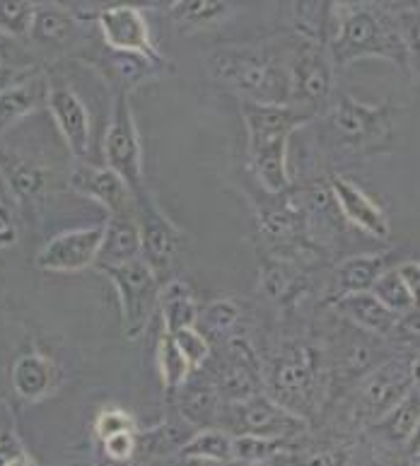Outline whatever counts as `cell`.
<instances>
[{"label": "cell", "mask_w": 420, "mask_h": 466, "mask_svg": "<svg viewBox=\"0 0 420 466\" xmlns=\"http://www.w3.org/2000/svg\"><path fill=\"white\" fill-rule=\"evenodd\" d=\"M290 36L225 44L205 56V73L239 102L287 105L290 99Z\"/></svg>", "instance_id": "6da1fadb"}, {"label": "cell", "mask_w": 420, "mask_h": 466, "mask_svg": "<svg viewBox=\"0 0 420 466\" xmlns=\"http://www.w3.org/2000/svg\"><path fill=\"white\" fill-rule=\"evenodd\" d=\"M315 138L334 162L370 160L392 153L396 109L394 105H367L348 92H338L312 121Z\"/></svg>", "instance_id": "7a4b0ae2"}, {"label": "cell", "mask_w": 420, "mask_h": 466, "mask_svg": "<svg viewBox=\"0 0 420 466\" xmlns=\"http://www.w3.org/2000/svg\"><path fill=\"white\" fill-rule=\"evenodd\" d=\"M246 131V165L264 191L278 194L293 187L290 175V138L307 128L316 116L295 105L239 102Z\"/></svg>", "instance_id": "3957f363"}, {"label": "cell", "mask_w": 420, "mask_h": 466, "mask_svg": "<svg viewBox=\"0 0 420 466\" xmlns=\"http://www.w3.org/2000/svg\"><path fill=\"white\" fill-rule=\"evenodd\" d=\"M326 46L338 70L367 58H382L396 66L404 76L408 73L399 13L385 7L338 3L326 36Z\"/></svg>", "instance_id": "277c9868"}, {"label": "cell", "mask_w": 420, "mask_h": 466, "mask_svg": "<svg viewBox=\"0 0 420 466\" xmlns=\"http://www.w3.org/2000/svg\"><path fill=\"white\" fill-rule=\"evenodd\" d=\"M264 380L266 394L305 418H312L316 410H322V399L326 404V355L315 343L290 341L268 355V360L264 358Z\"/></svg>", "instance_id": "5b68a950"}, {"label": "cell", "mask_w": 420, "mask_h": 466, "mask_svg": "<svg viewBox=\"0 0 420 466\" xmlns=\"http://www.w3.org/2000/svg\"><path fill=\"white\" fill-rule=\"evenodd\" d=\"M252 206L256 232L264 242L266 257L290 258L305 266H316L326 258V251L319 249L312 239L307 213L297 201V196L293 194V187L271 194L256 184Z\"/></svg>", "instance_id": "8992f818"}, {"label": "cell", "mask_w": 420, "mask_h": 466, "mask_svg": "<svg viewBox=\"0 0 420 466\" xmlns=\"http://www.w3.org/2000/svg\"><path fill=\"white\" fill-rule=\"evenodd\" d=\"M336 73L338 68L326 42L295 32L293 51H290L287 105L300 106L312 116H319L336 95Z\"/></svg>", "instance_id": "52a82bcc"}, {"label": "cell", "mask_w": 420, "mask_h": 466, "mask_svg": "<svg viewBox=\"0 0 420 466\" xmlns=\"http://www.w3.org/2000/svg\"><path fill=\"white\" fill-rule=\"evenodd\" d=\"M217 428H223L230 435H261V438L295 442L302 435H307L309 418L283 406L266 391H259L239 401H225L217 416Z\"/></svg>", "instance_id": "ba28073f"}, {"label": "cell", "mask_w": 420, "mask_h": 466, "mask_svg": "<svg viewBox=\"0 0 420 466\" xmlns=\"http://www.w3.org/2000/svg\"><path fill=\"white\" fill-rule=\"evenodd\" d=\"M135 218L140 230V258L145 261L162 286L176 279L186 254V235L157 206L150 188L135 196Z\"/></svg>", "instance_id": "9c48e42d"}, {"label": "cell", "mask_w": 420, "mask_h": 466, "mask_svg": "<svg viewBox=\"0 0 420 466\" xmlns=\"http://www.w3.org/2000/svg\"><path fill=\"white\" fill-rule=\"evenodd\" d=\"M414 355H389L355 382L350 401V420L357 428H370L414 390L411 377Z\"/></svg>", "instance_id": "30bf717a"}, {"label": "cell", "mask_w": 420, "mask_h": 466, "mask_svg": "<svg viewBox=\"0 0 420 466\" xmlns=\"http://www.w3.org/2000/svg\"><path fill=\"white\" fill-rule=\"evenodd\" d=\"M99 273H105L116 290L124 336L128 341L140 339L147 327L157 319V307H160L162 283L157 280L153 268L143 258H134L128 264L99 268Z\"/></svg>", "instance_id": "8fae6325"}, {"label": "cell", "mask_w": 420, "mask_h": 466, "mask_svg": "<svg viewBox=\"0 0 420 466\" xmlns=\"http://www.w3.org/2000/svg\"><path fill=\"white\" fill-rule=\"evenodd\" d=\"M77 61L90 66L99 76V80L109 87L112 97L116 95H134L138 87L147 83H155L160 77L175 73V63L157 54H138V51H119L109 49L106 44L92 42L87 49L77 56Z\"/></svg>", "instance_id": "7c38bea8"}, {"label": "cell", "mask_w": 420, "mask_h": 466, "mask_svg": "<svg viewBox=\"0 0 420 466\" xmlns=\"http://www.w3.org/2000/svg\"><path fill=\"white\" fill-rule=\"evenodd\" d=\"M204 370L213 380L223 401H239V399L266 391L264 358L254 349L246 334L213 346L210 360L205 362Z\"/></svg>", "instance_id": "4fadbf2b"}, {"label": "cell", "mask_w": 420, "mask_h": 466, "mask_svg": "<svg viewBox=\"0 0 420 466\" xmlns=\"http://www.w3.org/2000/svg\"><path fill=\"white\" fill-rule=\"evenodd\" d=\"M102 157H105L106 167L114 169L128 187L134 188L135 196L145 191L143 146H140V133L128 95L112 97V116H109V126L102 138Z\"/></svg>", "instance_id": "5bb4252c"}, {"label": "cell", "mask_w": 420, "mask_h": 466, "mask_svg": "<svg viewBox=\"0 0 420 466\" xmlns=\"http://www.w3.org/2000/svg\"><path fill=\"white\" fill-rule=\"evenodd\" d=\"M90 25L80 13L61 5L56 0L36 5L35 22L29 29L27 44L35 54H51V56L75 58L90 46L95 39L90 36Z\"/></svg>", "instance_id": "9a60e30c"}, {"label": "cell", "mask_w": 420, "mask_h": 466, "mask_svg": "<svg viewBox=\"0 0 420 466\" xmlns=\"http://www.w3.org/2000/svg\"><path fill=\"white\" fill-rule=\"evenodd\" d=\"M46 109H49L65 147L73 155V160L90 162L92 114L87 109V105L83 102V97L65 83L64 77L51 76Z\"/></svg>", "instance_id": "2e32d148"}, {"label": "cell", "mask_w": 420, "mask_h": 466, "mask_svg": "<svg viewBox=\"0 0 420 466\" xmlns=\"http://www.w3.org/2000/svg\"><path fill=\"white\" fill-rule=\"evenodd\" d=\"M65 188L70 194L83 196L106 210V216H135V194L126 181L121 179L106 165L97 167L92 162H77L65 177Z\"/></svg>", "instance_id": "e0dca14e"}, {"label": "cell", "mask_w": 420, "mask_h": 466, "mask_svg": "<svg viewBox=\"0 0 420 466\" xmlns=\"http://www.w3.org/2000/svg\"><path fill=\"white\" fill-rule=\"evenodd\" d=\"M105 223L58 232L35 257V266L44 273H80L97 264Z\"/></svg>", "instance_id": "ac0fdd59"}, {"label": "cell", "mask_w": 420, "mask_h": 466, "mask_svg": "<svg viewBox=\"0 0 420 466\" xmlns=\"http://www.w3.org/2000/svg\"><path fill=\"white\" fill-rule=\"evenodd\" d=\"M95 27H97L102 44H106L109 49L138 51V54H150V56L162 54L145 20V10H140V7L128 5V3H114V5L102 7L95 15Z\"/></svg>", "instance_id": "d6986e66"}, {"label": "cell", "mask_w": 420, "mask_h": 466, "mask_svg": "<svg viewBox=\"0 0 420 466\" xmlns=\"http://www.w3.org/2000/svg\"><path fill=\"white\" fill-rule=\"evenodd\" d=\"M326 181H329L331 194H334V201H336L341 216L345 218L350 228H355L360 235L377 239V242L389 239L392 225H389L386 210L357 181L341 175V172H331Z\"/></svg>", "instance_id": "ffe728a7"}, {"label": "cell", "mask_w": 420, "mask_h": 466, "mask_svg": "<svg viewBox=\"0 0 420 466\" xmlns=\"http://www.w3.org/2000/svg\"><path fill=\"white\" fill-rule=\"evenodd\" d=\"M0 181L7 194L15 198L17 208L25 213H36L49 194L54 172L27 155L0 146Z\"/></svg>", "instance_id": "44dd1931"}, {"label": "cell", "mask_w": 420, "mask_h": 466, "mask_svg": "<svg viewBox=\"0 0 420 466\" xmlns=\"http://www.w3.org/2000/svg\"><path fill=\"white\" fill-rule=\"evenodd\" d=\"M315 266L297 264L290 258L266 257L261 264L259 292L280 309H293L312 290Z\"/></svg>", "instance_id": "7402d4cb"}, {"label": "cell", "mask_w": 420, "mask_h": 466, "mask_svg": "<svg viewBox=\"0 0 420 466\" xmlns=\"http://www.w3.org/2000/svg\"><path fill=\"white\" fill-rule=\"evenodd\" d=\"M51 76L42 68L27 70L25 76L0 90V138L32 114L46 109Z\"/></svg>", "instance_id": "603a6c76"}, {"label": "cell", "mask_w": 420, "mask_h": 466, "mask_svg": "<svg viewBox=\"0 0 420 466\" xmlns=\"http://www.w3.org/2000/svg\"><path fill=\"white\" fill-rule=\"evenodd\" d=\"M61 365L42 350H25L15 358L10 368L13 391L27 404H39L44 399L54 397L61 387Z\"/></svg>", "instance_id": "cb8c5ba5"}, {"label": "cell", "mask_w": 420, "mask_h": 466, "mask_svg": "<svg viewBox=\"0 0 420 466\" xmlns=\"http://www.w3.org/2000/svg\"><path fill=\"white\" fill-rule=\"evenodd\" d=\"M223 399L217 394L215 384L208 377L204 368L194 370L186 382L179 387L175 401L169 406H175L176 413L191 423L196 431L201 428H217V416L223 409Z\"/></svg>", "instance_id": "d4e9b609"}, {"label": "cell", "mask_w": 420, "mask_h": 466, "mask_svg": "<svg viewBox=\"0 0 420 466\" xmlns=\"http://www.w3.org/2000/svg\"><path fill=\"white\" fill-rule=\"evenodd\" d=\"M394 254L396 251H360V254H350V257L341 258L331 268V292L334 295L329 299L370 290L375 280L389 266H394Z\"/></svg>", "instance_id": "484cf974"}, {"label": "cell", "mask_w": 420, "mask_h": 466, "mask_svg": "<svg viewBox=\"0 0 420 466\" xmlns=\"http://www.w3.org/2000/svg\"><path fill=\"white\" fill-rule=\"evenodd\" d=\"M169 409H172V416L162 418L157 425L138 428V452H135L138 461L176 460V454L186 445V440L196 432L194 425L186 423L176 413L175 406H169Z\"/></svg>", "instance_id": "4316f807"}, {"label": "cell", "mask_w": 420, "mask_h": 466, "mask_svg": "<svg viewBox=\"0 0 420 466\" xmlns=\"http://www.w3.org/2000/svg\"><path fill=\"white\" fill-rule=\"evenodd\" d=\"M329 307L338 317L348 319L350 324L365 329L375 336L389 339L399 321L401 314L392 312L389 307L379 302L370 290L365 292H353V295H344V298L329 299Z\"/></svg>", "instance_id": "83f0119b"}, {"label": "cell", "mask_w": 420, "mask_h": 466, "mask_svg": "<svg viewBox=\"0 0 420 466\" xmlns=\"http://www.w3.org/2000/svg\"><path fill=\"white\" fill-rule=\"evenodd\" d=\"M245 5L246 0H179L169 17L184 35H198L235 20Z\"/></svg>", "instance_id": "f1b7e54d"}, {"label": "cell", "mask_w": 420, "mask_h": 466, "mask_svg": "<svg viewBox=\"0 0 420 466\" xmlns=\"http://www.w3.org/2000/svg\"><path fill=\"white\" fill-rule=\"evenodd\" d=\"M140 258V230L135 216H106L95 268L121 266Z\"/></svg>", "instance_id": "f546056e"}, {"label": "cell", "mask_w": 420, "mask_h": 466, "mask_svg": "<svg viewBox=\"0 0 420 466\" xmlns=\"http://www.w3.org/2000/svg\"><path fill=\"white\" fill-rule=\"evenodd\" d=\"M198 312H201V305H198L196 295H194V288L186 280L176 276V279L167 280L162 286L157 319H160L165 331L175 334L184 327H196Z\"/></svg>", "instance_id": "4dcf8cb0"}, {"label": "cell", "mask_w": 420, "mask_h": 466, "mask_svg": "<svg viewBox=\"0 0 420 466\" xmlns=\"http://www.w3.org/2000/svg\"><path fill=\"white\" fill-rule=\"evenodd\" d=\"M246 324H249V314L239 299H215V302L201 307L196 319V327L208 336L213 346H220L235 336L246 334Z\"/></svg>", "instance_id": "1f68e13d"}, {"label": "cell", "mask_w": 420, "mask_h": 466, "mask_svg": "<svg viewBox=\"0 0 420 466\" xmlns=\"http://www.w3.org/2000/svg\"><path fill=\"white\" fill-rule=\"evenodd\" d=\"M155 368H157V375H160L165 401L169 406L175 401L179 387L186 382V377L194 372V368H191L189 360L184 358V353L175 343V336L165 331L162 324L160 331H157V341H155Z\"/></svg>", "instance_id": "d6a6232c"}, {"label": "cell", "mask_w": 420, "mask_h": 466, "mask_svg": "<svg viewBox=\"0 0 420 466\" xmlns=\"http://www.w3.org/2000/svg\"><path fill=\"white\" fill-rule=\"evenodd\" d=\"M418 423H420V394L415 390H411L406 397L401 399L399 404L392 406V409L386 410L385 416L379 418L377 423H372L370 428L377 432L379 438L385 440L386 445L404 447Z\"/></svg>", "instance_id": "836d02e7"}, {"label": "cell", "mask_w": 420, "mask_h": 466, "mask_svg": "<svg viewBox=\"0 0 420 466\" xmlns=\"http://www.w3.org/2000/svg\"><path fill=\"white\" fill-rule=\"evenodd\" d=\"M179 461H232V435L223 428H201L186 440V445L176 454Z\"/></svg>", "instance_id": "e575fe53"}, {"label": "cell", "mask_w": 420, "mask_h": 466, "mask_svg": "<svg viewBox=\"0 0 420 466\" xmlns=\"http://www.w3.org/2000/svg\"><path fill=\"white\" fill-rule=\"evenodd\" d=\"M338 3L341 0H290L295 32L326 42Z\"/></svg>", "instance_id": "d590c367"}, {"label": "cell", "mask_w": 420, "mask_h": 466, "mask_svg": "<svg viewBox=\"0 0 420 466\" xmlns=\"http://www.w3.org/2000/svg\"><path fill=\"white\" fill-rule=\"evenodd\" d=\"M290 450H293V440L261 438V435H232V461H242V464L295 460Z\"/></svg>", "instance_id": "8d00e7d4"}, {"label": "cell", "mask_w": 420, "mask_h": 466, "mask_svg": "<svg viewBox=\"0 0 420 466\" xmlns=\"http://www.w3.org/2000/svg\"><path fill=\"white\" fill-rule=\"evenodd\" d=\"M370 292L382 302V305L389 307V309L396 314H406L411 312V309H415L414 298H411V292H408L406 283L401 279V273L396 266H389V268L375 280V286L370 288Z\"/></svg>", "instance_id": "74e56055"}, {"label": "cell", "mask_w": 420, "mask_h": 466, "mask_svg": "<svg viewBox=\"0 0 420 466\" xmlns=\"http://www.w3.org/2000/svg\"><path fill=\"white\" fill-rule=\"evenodd\" d=\"M401 35L406 44V58H408V73L406 77L411 80L415 90V97L420 99V5L408 7L399 13Z\"/></svg>", "instance_id": "f35d334b"}, {"label": "cell", "mask_w": 420, "mask_h": 466, "mask_svg": "<svg viewBox=\"0 0 420 466\" xmlns=\"http://www.w3.org/2000/svg\"><path fill=\"white\" fill-rule=\"evenodd\" d=\"M35 0H0V29L17 36L22 42L29 39V29L35 22Z\"/></svg>", "instance_id": "ab89813d"}, {"label": "cell", "mask_w": 420, "mask_h": 466, "mask_svg": "<svg viewBox=\"0 0 420 466\" xmlns=\"http://www.w3.org/2000/svg\"><path fill=\"white\" fill-rule=\"evenodd\" d=\"M172 336H175V343L179 346V350H182L184 358L189 360V365L194 370L204 368L205 362L210 360L213 343L208 341V336L198 327H184L179 331H175Z\"/></svg>", "instance_id": "60d3db41"}, {"label": "cell", "mask_w": 420, "mask_h": 466, "mask_svg": "<svg viewBox=\"0 0 420 466\" xmlns=\"http://www.w3.org/2000/svg\"><path fill=\"white\" fill-rule=\"evenodd\" d=\"M39 56L27 42H22L17 36L7 35L5 29H0V66L17 70H32L39 68L36 66Z\"/></svg>", "instance_id": "b9f144b4"}, {"label": "cell", "mask_w": 420, "mask_h": 466, "mask_svg": "<svg viewBox=\"0 0 420 466\" xmlns=\"http://www.w3.org/2000/svg\"><path fill=\"white\" fill-rule=\"evenodd\" d=\"M92 431H95V438L102 442V440H106L109 435H116V432L138 431V420H135L131 410L121 409V406H106L95 416Z\"/></svg>", "instance_id": "7bdbcfd3"}, {"label": "cell", "mask_w": 420, "mask_h": 466, "mask_svg": "<svg viewBox=\"0 0 420 466\" xmlns=\"http://www.w3.org/2000/svg\"><path fill=\"white\" fill-rule=\"evenodd\" d=\"M35 457L29 454L22 438L13 428L0 431V466H27L35 464Z\"/></svg>", "instance_id": "ee69618b"}, {"label": "cell", "mask_w": 420, "mask_h": 466, "mask_svg": "<svg viewBox=\"0 0 420 466\" xmlns=\"http://www.w3.org/2000/svg\"><path fill=\"white\" fill-rule=\"evenodd\" d=\"M109 461H134L138 452V431H124L99 442Z\"/></svg>", "instance_id": "f6af8a7d"}, {"label": "cell", "mask_w": 420, "mask_h": 466, "mask_svg": "<svg viewBox=\"0 0 420 466\" xmlns=\"http://www.w3.org/2000/svg\"><path fill=\"white\" fill-rule=\"evenodd\" d=\"M396 268H399L401 279H404L411 298H414V307L420 309V261L418 258H408V261L396 264Z\"/></svg>", "instance_id": "bcb514c9"}, {"label": "cell", "mask_w": 420, "mask_h": 466, "mask_svg": "<svg viewBox=\"0 0 420 466\" xmlns=\"http://www.w3.org/2000/svg\"><path fill=\"white\" fill-rule=\"evenodd\" d=\"M17 242V230H15V218L10 216L5 201L0 198V244L3 247H10V244Z\"/></svg>", "instance_id": "7dc6e473"}, {"label": "cell", "mask_w": 420, "mask_h": 466, "mask_svg": "<svg viewBox=\"0 0 420 466\" xmlns=\"http://www.w3.org/2000/svg\"><path fill=\"white\" fill-rule=\"evenodd\" d=\"M341 3L377 5V7H385V10H392V13H401V10H408V7H418L420 5V0H341Z\"/></svg>", "instance_id": "c3c4849f"}, {"label": "cell", "mask_w": 420, "mask_h": 466, "mask_svg": "<svg viewBox=\"0 0 420 466\" xmlns=\"http://www.w3.org/2000/svg\"><path fill=\"white\" fill-rule=\"evenodd\" d=\"M119 3H128V5L140 7V10H155V13H172V7L179 0H119Z\"/></svg>", "instance_id": "681fc988"}, {"label": "cell", "mask_w": 420, "mask_h": 466, "mask_svg": "<svg viewBox=\"0 0 420 466\" xmlns=\"http://www.w3.org/2000/svg\"><path fill=\"white\" fill-rule=\"evenodd\" d=\"M27 70H17V68H7V66H0V90H5L7 85L15 83L17 77H22Z\"/></svg>", "instance_id": "f907efd6"}, {"label": "cell", "mask_w": 420, "mask_h": 466, "mask_svg": "<svg viewBox=\"0 0 420 466\" xmlns=\"http://www.w3.org/2000/svg\"><path fill=\"white\" fill-rule=\"evenodd\" d=\"M404 450H406L408 460H411V457H415V454L420 452V423L415 425V431L411 432V438H408V442L404 445Z\"/></svg>", "instance_id": "816d5d0a"}, {"label": "cell", "mask_w": 420, "mask_h": 466, "mask_svg": "<svg viewBox=\"0 0 420 466\" xmlns=\"http://www.w3.org/2000/svg\"><path fill=\"white\" fill-rule=\"evenodd\" d=\"M411 377H414V390L420 394V350L414 355V360H411Z\"/></svg>", "instance_id": "f5cc1de1"}, {"label": "cell", "mask_w": 420, "mask_h": 466, "mask_svg": "<svg viewBox=\"0 0 420 466\" xmlns=\"http://www.w3.org/2000/svg\"><path fill=\"white\" fill-rule=\"evenodd\" d=\"M411 461H415V464H420V452L415 454V457H411Z\"/></svg>", "instance_id": "db71d44e"}, {"label": "cell", "mask_w": 420, "mask_h": 466, "mask_svg": "<svg viewBox=\"0 0 420 466\" xmlns=\"http://www.w3.org/2000/svg\"><path fill=\"white\" fill-rule=\"evenodd\" d=\"M36 5H42V3H51V0H35Z\"/></svg>", "instance_id": "11a10c76"}, {"label": "cell", "mask_w": 420, "mask_h": 466, "mask_svg": "<svg viewBox=\"0 0 420 466\" xmlns=\"http://www.w3.org/2000/svg\"><path fill=\"white\" fill-rule=\"evenodd\" d=\"M3 249H5V247H3V244H0V251H3Z\"/></svg>", "instance_id": "9f6ffc18"}, {"label": "cell", "mask_w": 420, "mask_h": 466, "mask_svg": "<svg viewBox=\"0 0 420 466\" xmlns=\"http://www.w3.org/2000/svg\"><path fill=\"white\" fill-rule=\"evenodd\" d=\"M0 198H3V196H0Z\"/></svg>", "instance_id": "6f0895ef"}]
</instances>
